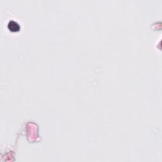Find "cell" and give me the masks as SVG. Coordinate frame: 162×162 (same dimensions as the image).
Returning <instances> with one entry per match:
<instances>
[{"label":"cell","instance_id":"6da1fadb","mask_svg":"<svg viewBox=\"0 0 162 162\" xmlns=\"http://www.w3.org/2000/svg\"><path fill=\"white\" fill-rule=\"evenodd\" d=\"M8 27L9 30H11L12 32H18L20 29V25L16 22L13 21V20L9 22L8 24Z\"/></svg>","mask_w":162,"mask_h":162}]
</instances>
